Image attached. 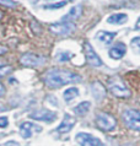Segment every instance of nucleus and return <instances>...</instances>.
Returning <instances> with one entry per match:
<instances>
[{
    "label": "nucleus",
    "instance_id": "423d86ee",
    "mask_svg": "<svg viewBox=\"0 0 140 146\" xmlns=\"http://www.w3.org/2000/svg\"><path fill=\"white\" fill-rule=\"evenodd\" d=\"M75 25L71 21L68 22H60V23H53L51 25V31L57 35H70L75 31Z\"/></svg>",
    "mask_w": 140,
    "mask_h": 146
},
{
    "label": "nucleus",
    "instance_id": "1a4fd4ad",
    "mask_svg": "<svg viewBox=\"0 0 140 146\" xmlns=\"http://www.w3.org/2000/svg\"><path fill=\"white\" fill-rule=\"evenodd\" d=\"M32 119L43 120V121H53L57 118V113L53 111H47V109H39L31 114Z\"/></svg>",
    "mask_w": 140,
    "mask_h": 146
},
{
    "label": "nucleus",
    "instance_id": "20e7f679",
    "mask_svg": "<svg viewBox=\"0 0 140 146\" xmlns=\"http://www.w3.org/2000/svg\"><path fill=\"white\" fill-rule=\"evenodd\" d=\"M20 62L25 66H41L46 63V58L42 55L33 54V53H26L21 56Z\"/></svg>",
    "mask_w": 140,
    "mask_h": 146
},
{
    "label": "nucleus",
    "instance_id": "2eb2a0df",
    "mask_svg": "<svg viewBox=\"0 0 140 146\" xmlns=\"http://www.w3.org/2000/svg\"><path fill=\"white\" fill-rule=\"evenodd\" d=\"M90 107H91V103L85 101V102L79 103L76 107H74V113L77 115H85L90 111Z\"/></svg>",
    "mask_w": 140,
    "mask_h": 146
},
{
    "label": "nucleus",
    "instance_id": "f8f14e48",
    "mask_svg": "<svg viewBox=\"0 0 140 146\" xmlns=\"http://www.w3.org/2000/svg\"><path fill=\"white\" fill-rule=\"evenodd\" d=\"M125 50H127V47L125 44H123L122 42L118 43L117 46H114L112 49L109 50V56L112 59H122L125 54Z\"/></svg>",
    "mask_w": 140,
    "mask_h": 146
},
{
    "label": "nucleus",
    "instance_id": "f257e3e1",
    "mask_svg": "<svg viewBox=\"0 0 140 146\" xmlns=\"http://www.w3.org/2000/svg\"><path fill=\"white\" fill-rule=\"evenodd\" d=\"M44 81L47 86L51 88H59L64 85L80 82L81 76L69 70H58V69H52L48 70L44 75Z\"/></svg>",
    "mask_w": 140,
    "mask_h": 146
},
{
    "label": "nucleus",
    "instance_id": "aec40b11",
    "mask_svg": "<svg viewBox=\"0 0 140 146\" xmlns=\"http://www.w3.org/2000/svg\"><path fill=\"white\" fill-rule=\"evenodd\" d=\"M130 46H131V49H133L135 53L140 54V37H135L131 39Z\"/></svg>",
    "mask_w": 140,
    "mask_h": 146
},
{
    "label": "nucleus",
    "instance_id": "c756f323",
    "mask_svg": "<svg viewBox=\"0 0 140 146\" xmlns=\"http://www.w3.org/2000/svg\"><path fill=\"white\" fill-rule=\"evenodd\" d=\"M70 1H73V0H70Z\"/></svg>",
    "mask_w": 140,
    "mask_h": 146
},
{
    "label": "nucleus",
    "instance_id": "bb28decb",
    "mask_svg": "<svg viewBox=\"0 0 140 146\" xmlns=\"http://www.w3.org/2000/svg\"><path fill=\"white\" fill-rule=\"evenodd\" d=\"M6 52H7V48H5V47H0V55L5 54Z\"/></svg>",
    "mask_w": 140,
    "mask_h": 146
},
{
    "label": "nucleus",
    "instance_id": "9d476101",
    "mask_svg": "<svg viewBox=\"0 0 140 146\" xmlns=\"http://www.w3.org/2000/svg\"><path fill=\"white\" fill-rule=\"evenodd\" d=\"M41 130H42V128L38 127V125H36V124H33V123H31V121H26V123L21 124V127H20V134H21V136L25 137V139L31 137L33 131L39 133Z\"/></svg>",
    "mask_w": 140,
    "mask_h": 146
},
{
    "label": "nucleus",
    "instance_id": "9b49d317",
    "mask_svg": "<svg viewBox=\"0 0 140 146\" xmlns=\"http://www.w3.org/2000/svg\"><path fill=\"white\" fill-rule=\"evenodd\" d=\"M74 125H75V118L71 117L70 114H65L61 124L57 128V131L58 133H68V131L71 130Z\"/></svg>",
    "mask_w": 140,
    "mask_h": 146
},
{
    "label": "nucleus",
    "instance_id": "a211bd4d",
    "mask_svg": "<svg viewBox=\"0 0 140 146\" xmlns=\"http://www.w3.org/2000/svg\"><path fill=\"white\" fill-rule=\"evenodd\" d=\"M92 93H93V96H95V98L96 100H102L105 97L106 95V91H105V87L102 86V85L98 82V90H97V87H96V85H92Z\"/></svg>",
    "mask_w": 140,
    "mask_h": 146
},
{
    "label": "nucleus",
    "instance_id": "6ab92c4d",
    "mask_svg": "<svg viewBox=\"0 0 140 146\" xmlns=\"http://www.w3.org/2000/svg\"><path fill=\"white\" fill-rule=\"evenodd\" d=\"M71 56H73L71 53H68V52H59V53L57 54V60L60 63H64V62H68Z\"/></svg>",
    "mask_w": 140,
    "mask_h": 146
},
{
    "label": "nucleus",
    "instance_id": "f03ea898",
    "mask_svg": "<svg viewBox=\"0 0 140 146\" xmlns=\"http://www.w3.org/2000/svg\"><path fill=\"white\" fill-rule=\"evenodd\" d=\"M122 117L127 127L133 130L140 131V112L135 111V109H128L123 113Z\"/></svg>",
    "mask_w": 140,
    "mask_h": 146
},
{
    "label": "nucleus",
    "instance_id": "cd10ccee",
    "mask_svg": "<svg viewBox=\"0 0 140 146\" xmlns=\"http://www.w3.org/2000/svg\"><path fill=\"white\" fill-rule=\"evenodd\" d=\"M135 27H137V30H140V17L138 20V22H137V25H135Z\"/></svg>",
    "mask_w": 140,
    "mask_h": 146
},
{
    "label": "nucleus",
    "instance_id": "393cba45",
    "mask_svg": "<svg viewBox=\"0 0 140 146\" xmlns=\"http://www.w3.org/2000/svg\"><path fill=\"white\" fill-rule=\"evenodd\" d=\"M5 146H20V144L17 143V141L11 140V141H7V143H5Z\"/></svg>",
    "mask_w": 140,
    "mask_h": 146
},
{
    "label": "nucleus",
    "instance_id": "7ed1b4c3",
    "mask_svg": "<svg viewBox=\"0 0 140 146\" xmlns=\"http://www.w3.org/2000/svg\"><path fill=\"white\" fill-rule=\"evenodd\" d=\"M96 123H97V127L105 131L113 130L117 125L114 117H112L111 114H107V113H98L96 117Z\"/></svg>",
    "mask_w": 140,
    "mask_h": 146
},
{
    "label": "nucleus",
    "instance_id": "6e6552de",
    "mask_svg": "<svg viewBox=\"0 0 140 146\" xmlns=\"http://www.w3.org/2000/svg\"><path fill=\"white\" fill-rule=\"evenodd\" d=\"M85 54H86V59H87V63L92 66H101L102 65V60L101 58L97 55V53L95 52V49L92 48V46L89 42L85 43Z\"/></svg>",
    "mask_w": 140,
    "mask_h": 146
},
{
    "label": "nucleus",
    "instance_id": "5701e85b",
    "mask_svg": "<svg viewBox=\"0 0 140 146\" xmlns=\"http://www.w3.org/2000/svg\"><path fill=\"white\" fill-rule=\"evenodd\" d=\"M10 71H11V68H10V66H4V68H0V79H1L4 75L9 74Z\"/></svg>",
    "mask_w": 140,
    "mask_h": 146
},
{
    "label": "nucleus",
    "instance_id": "a878e982",
    "mask_svg": "<svg viewBox=\"0 0 140 146\" xmlns=\"http://www.w3.org/2000/svg\"><path fill=\"white\" fill-rule=\"evenodd\" d=\"M4 93H5V87H4L3 84H0V98L4 96Z\"/></svg>",
    "mask_w": 140,
    "mask_h": 146
},
{
    "label": "nucleus",
    "instance_id": "39448f33",
    "mask_svg": "<svg viewBox=\"0 0 140 146\" xmlns=\"http://www.w3.org/2000/svg\"><path fill=\"white\" fill-rule=\"evenodd\" d=\"M76 141L81 146H103L98 137H95L93 135L87 133H79L76 135Z\"/></svg>",
    "mask_w": 140,
    "mask_h": 146
},
{
    "label": "nucleus",
    "instance_id": "412c9836",
    "mask_svg": "<svg viewBox=\"0 0 140 146\" xmlns=\"http://www.w3.org/2000/svg\"><path fill=\"white\" fill-rule=\"evenodd\" d=\"M0 4H1V5H5V6H9V7L16 6L15 1H12V0H0Z\"/></svg>",
    "mask_w": 140,
    "mask_h": 146
},
{
    "label": "nucleus",
    "instance_id": "ddd939ff",
    "mask_svg": "<svg viewBox=\"0 0 140 146\" xmlns=\"http://www.w3.org/2000/svg\"><path fill=\"white\" fill-rule=\"evenodd\" d=\"M81 13H82V6L81 5H76L64 16L63 20H64V21H74V20H76L77 17H80Z\"/></svg>",
    "mask_w": 140,
    "mask_h": 146
},
{
    "label": "nucleus",
    "instance_id": "4be33fe9",
    "mask_svg": "<svg viewBox=\"0 0 140 146\" xmlns=\"http://www.w3.org/2000/svg\"><path fill=\"white\" fill-rule=\"evenodd\" d=\"M65 4H67V1H60L58 4H53V5H47L46 9H57V7H63V6H65Z\"/></svg>",
    "mask_w": 140,
    "mask_h": 146
},
{
    "label": "nucleus",
    "instance_id": "4468645a",
    "mask_svg": "<svg viewBox=\"0 0 140 146\" xmlns=\"http://www.w3.org/2000/svg\"><path fill=\"white\" fill-rule=\"evenodd\" d=\"M128 21V16L125 14H114L112 16H109L107 22L112 23V25H123Z\"/></svg>",
    "mask_w": 140,
    "mask_h": 146
},
{
    "label": "nucleus",
    "instance_id": "f3484780",
    "mask_svg": "<svg viewBox=\"0 0 140 146\" xmlns=\"http://www.w3.org/2000/svg\"><path fill=\"white\" fill-rule=\"evenodd\" d=\"M63 96H64V100L67 101V102H70L71 100H74L75 97L79 96V90H77L76 87H70L68 90L64 91Z\"/></svg>",
    "mask_w": 140,
    "mask_h": 146
},
{
    "label": "nucleus",
    "instance_id": "b1692460",
    "mask_svg": "<svg viewBox=\"0 0 140 146\" xmlns=\"http://www.w3.org/2000/svg\"><path fill=\"white\" fill-rule=\"evenodd\" d=\"M9 124V120H7L6 117H0V128H5Z\"/></svg>",
    "mask_w": 140,
    "mask_h": 146
},
{
    "label": "nucleus",
    "instance_id": "c85d7f7f",
    "mask_svg": "<svg viewBox=\"0 0 140 146\" xmlns=\"http://www.w3.org/2000/svg\"><path fill=\"white\" fill-rule=\"evenodd\" d=\"M1 16H3V15H1V11H0V19H1Z\"/></svg>",
    "mask_w": 140,
    "mask_h": 146
},
{
    "label": "nucleus",
    "instance_id": "0eeeda50",
    "mask_svg": "<svg viewBox=\"0 0 140 146\" xmlns=\"http://www.w3.org/2000/svg\"><path fill=\"white\" fill-rule=\"evenodd\" d=\"M109 91L117 97H129L130 91L124 86V84L119 80H113L109 84Z\"/></svg>",
    "mask_w": 140,
    "mask_h": 146
},
{
    "label": "nucleus",
    "instance_id": "dca6fc26",
    "mask_svg": "<svg viewBox=\"0 0 140 146\" xmlns=\"http://www.w3.org/2000/svg\"><path fill=\"white\" fill-rule=\"evenodd\" d=\"M116 37V33L114 32H106V31H101L97 33V38L103 42L105 44H109L113 40V38Z\"/></svg>",
    "mask_w": 140,
    "mask_h": 146
}]
</instances>
